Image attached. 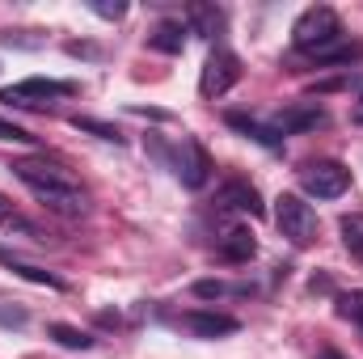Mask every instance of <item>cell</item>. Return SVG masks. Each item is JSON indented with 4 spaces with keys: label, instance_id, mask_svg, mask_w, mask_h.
Segmentation results:
<instances>
[{
    "label": "cell",
    "instance_id": "cell-1",
    "mask_svg": "<svg viewBox=\"0 0 363 359\" xmlns=\"http://www.w3.org/2000/svg\"><path fill=\"white\" fill-rule=\"evenodd\" d=\"M13 178L26 182L38 203H47L51 211H60L68 220H77V216L89 211V194L81 190V182L72 178V170H64L60 161H47V157L13 161Z\"/></svg>",
    "mask_w": 363,
    "mask_h": 359
},
{
    "label": "cell",
    "instance_id": "cell-2",
    "mask_svg": "<svg viewBox=\"0 0 363 359\" xmlns=\"http://www.w3.org/2000/svg\"><path fill=\"white\" fill-rule=\"evenodd\" d=\"M338 38H342V21H338V13H334L330 4H313V9H304V13L296 17V26H291V43H296V51H308V55L334 47Z\"/></svg>",
    "mask_w": 363,
    "mask_h": 359
},
{
    "label": "cell",
    "instance_id": "cell-3",
    "mask_svg": "<svg viewBox=\"0 0 363 359\" xmlns=\"http://www.w3.org/2000/svg\"><path fill=\"white\" fill-rule=\"evenodd\" d=\"M274 224L291 245H313V237H317V211L300 194H279L274 199Z\"/></svg>",
    "mask_w": 363,
    "mask_h": 359
},
{
    "label": "cell",
    "instance_id": "cell-4",
    "mask_svg": "<svg viewBox=\"0 0 363 359\" xmlns=\"http://www.w3.org/2000/svg\"><path fill=\"white\" fill-rule=\"evenodd\" d=\"M77 85L68 81H47V77H30V81H17V85H4L0 101L4 106H21V110H38V106H51L60 97H72Z\"/></svg>",
    "mask_w": 363,
    "mask_h": 359
},
{
    "label": "cell",
    "instance_id": "cell-5",
    "mask_svg": "<svg viewBox=\"0 0 363 359\" xmlns=\"http://www.w3.org/2000/svg\"><path fill=\"white\" fill-rule=\"evenodd\" d=\"M300 186H304L313 199H338V194H347V186H351V170H347L342 161H308V165L300 170Z\"/></svg>",
    "mask_w": 363,
    "mask_h": 359
},
{
    "label": "cell",
    "instance_id": "cell-6",
    "mask_svg": "<svg viewBox=\"0 0 363 359\" xmlns=\"http://www.w3.org/2000/svg\"><path fill=\"white\" fill-rule=\"evenodd\" d=\"M241 81V60L228 51V47H216L211 55H207V64H203V77H199V93L211 101V97H224V93L233 89Z\"/></svg>",
    "mask_w": 363,
    "mask_h": 359
},
{
    "label": "cell",
    "instance_id": "cell-7",
    "mask_svg": "<svg viewBox=\"0 0 363 359\" xmlns=\"http://www.w3.org/2000/svg\"><path fill=\"white\" fill-rule=\"evenodd\" d=\"M169 170L178 174L182 186H190V190H199V186H207V174H211V161H207V153H203V144L199 140H182L178 153L169 157Z\"/></svg>",
    "mask_w": 363,
    "mask_h": 359
},
{
    "label": "cell",
    "instance_id": "cell-8",
    "mask_svg": "<svg viewBox=\"0 0 363 359\" xmlns=\"http://www.w3.org/2000/svg\"><path fill=\"white\" fill-rule=\"evenodd\" d=\"M182 330H190L194 338H224V334H237L241 321L228 317V313H207V309H194V313H182L178 317Z\"/></svg>",
    "mask_w": 363,
    "mask_h": 359
},
{
    "label": "cell",
    "instance_id": "cell-9",
    "mask_svg": "<svg viewBox=\"0 0 363 359\" xmlns=\"http://www.w3.org/2000/svg\"><path fill=\"white\" fill-rule=\"evenodd\" d=\"M216 203L220 207H228V211H245V216H262V199H258V190L250 186V182H224L220 190H216Z\"/></svg>",
    "mask_w": 363,
    "mask_h": 359
},
{
    "label": "cell",
    "instance_id": "cell-10",
    "mask_svg": "<svg viewBox=\"0 0 363 359\" xmlns=\"http://www.w3.org/2000/svg\"><path fill=\"white\" fill-rule=\"evenodd\" d=\"M224 123H228V127H237L241 136L258 140L262 148H279V144H283V136L274 131V123H262V118H254V114H245V110H228V114H224Z\"/></svg>",
    "mask_w": 363,
    "mask_h": 359
},
{
    "label": "cell",
    "instance_id": "cell-11",
    "mask_svg": "<svg viewBox=\"0 0 363 359\" xmlns=\"http://www.w3.org/2000/svg\"><path fill=\"white\" fill-rule=\"evenodd\" d=\"M254 254H258V241H254L250 228H228V233L220 237V258H228V263H250Z\"/></svg>",
    "mask_w": 363,
    "mask_h": 359
},
{
    "label": "cell",
    "instance_id": "cell-12",
    "mask_svg": "<svg viewBox=\"0 0 363 359\" xmlns=\"http://www.w3.org/2000/svg\"><path fill=\"white\" fill-rule=\"evenodd\" d=\"M271 123H274V131H279V136H291V131L321 127V123H325V114H321L317 106H296V110H287V114H274Z\"/></svg>",
    "mask_w": 363,
    "mask_h": 359
},
{
    "label": "cell",
    "instance_id": "cell-13",
    "mask_svg": "<svg viewBox=\"0 0 363 359\" xmlns=\"http://www.w3.org/2000/svg\"><path fill=\"white\" fill-rule=\"evenodd\" d=\"M0 263L13 270L17 279H26V283H38V287H51V292H64L68 283L60 279V275H51V270H43V267H30V263H21V258H13V254H4L0 250Z\"/></svg>",
    "mask_w": 363,
    "mask_h": 359
},
{
    "label": "cell",
    "instance_id": "cell-14",
    "mask_svg": "<svg viewBox=\"0 0 363 359\" xmlns=\"http://www.w3.org/2000/svg\"><path fill=\"white\" fill-rule=\"evenodd\" d=\"M186 34H190V30H186L182 21H161V26L148 34V47H152V51H165V55H178L182 47H186Z\"/></svg>",
    "mask_w": 363,
    "mask_h": 359
},
{
    "label": "cell",
    "instance_id": "cell-15",
    "mask_svg": "<svg viewBox=\"0 0 363 359\" xmlns=\"http://www.w3.org/2000/svg\"><path fill=\"white\" fill-rule=\"evenodd\" d=\"M190 26H194L199 34L216 38V34L224 30V13H220L216 4H190Z\"/></svg>",
    "mask_w": 363,
    "mask_h": 359
},
{
    "label": "cell",
    "instance_id": "cell-16",
    "mask_svg": "<svg viewBox=\"0 0 363 359\" xmlns=\"http://www.w3.org/2000/svg\"><path fill=\"white\" fill-rule=\"evenodd\" d=\"M338 233H342V245L351 250V258L363 263V211H351L338 220Z\"/></svg>",
    "mask_w": 363,
    "mask_h": 359
},
{
    "label": "cell",
    "instance_id": "cell-17",
    "mask_svg": "<svg viewBox=\"0 0 363 359\" xmlns=\"http://www.w3.org/2000/svg\"><path fill=\"white\" fill-rule=\"evenodd\" d=\"M47 334L60 343V347H68V351H89L93 338L85 330H77V326H64V321H55V326H47Z\"/></svg>",
    "mask_w": 363,
    "mask_h": 359
},
{
    "label": "cell",
    "instance_id": "cell-18",
    "mask_svg": "<svg viewBox=\"0 0 363 359\" xmlns=\"http://www.w3.org/2000/svg\"><path fill=\"white\" fill-rule=\"evenodd\" d=\"M250 287H228V283H220V279H199L194 283V296L199 300H220V296H245Z\"/></svg>",
    "mask_w": 363,
    "mask_h": 359
},
{
    "label": "cell",
    "instance_id": "cell-19",
    "mask_svg": "<svg viewBox=\"0 0 363 359\" xmlns=\"http://www.w3.org/2000/svg\"><path fill=\"white\" fill-rule=\"evenodd\" d=\"M72 127H77V131H93V136H97V140H106V144H123V136H118L110 123H97V118H81V114H77V118H72Z\"/></svg>",
    "mask_w": 363,
    "mask_h": 359
},
{
    "label": "cell",
    "instance_id": "cell-20",
    "mask_svg": "<svg viewBox=\"0 0 363 359\" xmlns=\"http://www.w3.org/2000/svg\"><path fill=\"white\" fill-rule=\"evenodd\" d=\"M338 313H342L347 321H355V326L363 330V292H351V296H342V300H338Z\"/></svg>",
    "mask_w": 363,
    "mask_h": 359
},
{
    "label": "cell",
    "instance_id": "cell-21",
    "mask_svg": "<svg viewBox=\"0 0 363 359\" xmlns=\"http://www.w3.org/2000/svg\"><path fill=\"white\" fill-rule=\"evenodd\" d=\"M0 140H13V144H34V136H30L26 127L9 123V118H0Z\"/></svg>",
    "mask_w": 363,
    "mask_h": 359
},
{
    "label": "cell",
    "instance_id": "cell-22",
    "mask_svg": "<svg viewBox=\"0 0 363 359\" xmlns=\"http://www.w3.org/2000/svg\"><path fill=\"white\" fill-rule=\"evenodd\" d=\"M89 9L97 13V17H106V21H118V17H127V4H118V0H114V4H110V0H93Z\"/></svg>",
    "mask_w": 363,
    "mask_h": 359
},
{
    "label": "cell",
    "instance_id": "cell-23",
    "mask_svg": "<svg viewBox=\"0 0 363 359\" xmlns=\"http://www.w3.org/2000/svg\"><path fill=\"white\" fill-rule=\"evenodd\" d=\"M0 326H26V309H13V304H0Z\"/></svg>",
    "mask_w": 363,
    "mask_h": 359
},
{
    "label": "cell",
    "instance_id": "cell-24",
    "mask_svg": "<svg viewBox=\"0 0 363 359\" xmlns=\"http://www.w3.org/2000/svg\"><path fill=\"white\" fill-rule=\"evenodd\" d=\"M321 359H347V355H342V351H334V347H325V351H321Z\"/></svg>",
    "mask_w": 363,
    "mask_h": 359
},
{
    "label": "cell",
    "instance_id": "cell-25",
    "mask_svg": "<svg viewBox=\"0 0 363 359\" xmlns=\"http://www.w3.org/2000/svg\"><path fill=\"white\" fill-rule=\"evenodd\" d=\"M4 216H9V199L0 194V220H4Z\"/></svg>",
    "mask_w": 363,
    "mask_h": 359
}]
</instances>
